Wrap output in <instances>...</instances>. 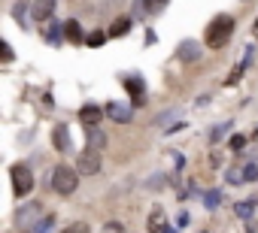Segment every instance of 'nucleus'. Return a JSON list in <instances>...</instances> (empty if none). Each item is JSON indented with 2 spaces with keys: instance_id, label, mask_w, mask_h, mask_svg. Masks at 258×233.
<instances>
[{
  "instance_id": "nucleus-10",
  "label": "nucleus",
  "mask_w": 258,
  "mask_h": 233,
  "mask_svg": "<svg viewBox=\"0 0 258 233\" xmlns=\"http://www.w3.org/2000/svg\"><path fill=\"white\" fill-rule=\"evenodd\" d=\"M201 46L195 43V40H182V46L176 49V58L182 61V64H195V61H201Z\"/></svg>"
},
{
  "instance_id": "nucleus-5",
  "label": "nucleus",
  "mask_w": 258,
  "mask_h": 233,
  "mask_svg": "<svg viewBox=\"0 0 258 233\" xmlns=\"http://www.w3.org/2000/svg\"><path fill=\"white\" fill-rule=\"evenodd\" d=\"M100 167H103V160H100V149H85V152H79V157H76V170L82 173V176H97L100 173Z\"/></svg>"
},
{
  "instance_id": "nucleus-19",
  "label": "nucleus",
  "mask_w": 258,
  "mask_h": 233,
  "mask_svg": "<svg viewBox=\"0 0 258 233\" xmlns=\"http://www.w3.org/2000/svg\"><path fill=\"white\" fill-rule=\"evenodd\" d=\"M52 230H55V215L49 212V215H43V218H40L37 224H33L28 233H52Z\"/></svg>"
},
{
  "instance_id": "nucleus-33",
  "label": "nucleus",
  "mask_w": 258,
  "mask_h": 233,
  "mask_svg": "<svg viewBox=\"0 0 258 233\" xmlns=\"http://www.w3.org/2000/svg\"><path fill=\"white\" fill-rule=\"evenodd\" d=\"M173 164H176V170H182V167H185V157H182L179 152H173Z\"/></svg>"
},
{
  "instance_id": "nucleus-39",
  "label": "nucleus",
  "mask_w": 258,
  "mask_h": 233,
  "mask_svg": "<svg viewBox=\"0 0 258 233\" xmlns=\"http://www.w3.org/2000/svg\"><path fill=\"white\" fill-rule=\"evenodd\" d=\"M201 233H206V230H201Z\"/></svg>"
},
{
  "instance_id": "nucleus-12",
  "label": "nucleus",
  "mask_w": 258,
  "mask_h": 233,
  "mask_svg": "<svg viewBox=\"0 0 258 233\" xmlns=\"http://www.w3.org/2000/svg\"><path fill=\"white\" fill-rule=\"evenodd\" d=\"M52 146L61 155L70 152V130H67V124H55V128H52Z\"/></svg>"
},
{
  "instance_id": "nucleus-31",
  "label": "nucleus",
  "mask_w": 258,
  "mask_h": 233,
  "mask_svg": "<svg viewBox=\"0 0 258 233\" xmlns=\"http://www.w3.org/2000/svg\"><path fill=\"white\" fill-rule=\"evenodd\" d=\"M143 40H146V46H155V43H158V37H155V30H152V27L146 30V37H143Z\"/></svg>"
},
{
  "instance_id": "nucleus-36",
  "label": "nucleus",
  "mask_w": 258,
  "mask_h": 233,
  "mask_svg": "<svg viewBox=\"0 0 258 233\" xmlns=\"http://www.w3.org/2000/svg\"><path fill=\"white\" fill-rule=\"evenodd\" d=\"M252 139H258V130H255V133H252Z\"/></svg>"
},
{
  "instance_id": "nucleus-38",
  "label": "nucleus",
  "mask_w": 258,
  "mask_h": 233,
  "mask_svg": "<svg viewBox=\"0 0 258 233\" xmlns=\"http://www.w3.org/2000/svg\"><path fill=\"white\" fill-rule=\"evenodd\" d=\"M243 3H249V0H243Z\"/></svg>"
},
{
  "instance_id": "nucleus-14",
  "label": "nucleus",
  "mask_w": 258,
  "mask_h": 233,
  "mask_svg": "<svg viewBox=\"0 0 258 233\" xmlns=\"http://www.w3.org/2000/svg\"><path fill=\"white\" fill-rule=\"evenodd\" d=\"M249 64H252V46L246 49V55L240 58V64H237V67L231 70V76L225 79V85H237L240 79H243V73H246V70H249Z\"/></svg>"
},
{
  "instance_id": "nucleus-15",
  "label": "nucleus",
  "mask_w": 258,
  "mask_h": 233,
  "mask_svg": "<svg viewBox=\"0 0 258 233\" xmlns=\"http://www.w3.org/2000/svg\"><path fill=\"white\" fill-rule=\"evenodd\" d=\"M131 25H134V19H131V15H118V19L110 25V40H118V37H125V33L131 30Z\"/></svg>"
},
{
  "instance_id": "nucleus-3",
  "label": "nucleus",
  "mask_w": 258,
  "mask_h": 233,
  "mask_svg": "<svg viewBox=\"0 0 258 233\" xmlns=\"http://www.w3.org/2000/svg\"><path fill=\"white\" fill-rule=\"evenodd\" d=\"M9 179H12V194L15 197H28L33 191V185H37L30 167H25V164H12L9 167Z\"/></svg>"
},
{
  "instance_id": "nucleus-22",
  "label": "nucleus",
  "mask_w": 258,
  "mask_h": 233,
  "mask_svg": "<svg viewBox=\"0 0 258 233\" xmlns=\"http://www.w3.org/2000/svg\"><path fill=\"white\" fill-rule=\"evenodd\" d=\"M231 128H234L231 121H222V124H216V128H210V136H206V139H210V142H219L222 136H225V133L231 130Z\"/></svg>"
},
{
  "instance_id": "nucleus-13",
  "label": "nucleus",
  "mask_w": 258,
  "mask_h": 233,
  "mask_svg": "<svg viewBox=\"0 0 258 233\" xmlns=\"http://www.w3.org/2000/svg\"><path fill=\"white\" fill-rule=\"evenodd\" d=\"M52 12H55V0H33V6H30V15L37 19L40 25L52 19Z\"/></svg>"
},
{
  "instance_id": "nucleus-21",
  "label": "nucleus",
  "mask_w": 258,
  "mask_h": 233,
  "mask_svg": "<svg viewBox=\"0 0 258 233\" xmlns=\"http://www.w3.org/2000/svg\"><path fill=\"white\" fill-rule=\"evenodd\" d=\"M219 203H222V194H219L216 188L203 194V209H206V212H216V206H219Z\"/></svg>"
},
{
  "instance_id": "nucleus-34",
  "label": "nucleus",
  "mask_w": 258,
  "mask_h": 233,
  "mask_svg": "<svg viewBox=\"0 0 258 233\" xmlns=\"http://www.w3.org/2000/svg\"><path fill=\"white\" fill-rule=\"evenodd\" d=\"M164 233H179V230H176V227H170V224H167V230H164Z\"/></svg>"
},
{
  "instance_id": "nucleus-9",
  "label": "nucleus",
  "mask_w": 258,
  "mask_h": 233,
  "mask_svg": "<svg viewBox=\"0 0 258 233\" xmlns=\"http://www.w3.org/2000/svg\"><path fill=\"white\" fill-rule=\"evenodd\" d=\"M43 40H46L49 46H61V43H64V25H58L55 19L43 22Z\"/></svg>"
},
{
  "instance_id": "nucleus-25",
  "label": "nucleus",
  "mask_w": 258,
  "mask_h": 233,
  "mask_svg": "<svg viewBox=\"0 0 258 233\" xmlns=\"http://www.w3.org/2000/svg\"><path fill=\"white\" fill-rule=\"evenodd\" d=\"M246 139H249V136H243V133H234V136H231V142H228V146H231V152H243V149H246Z\"/></svg>"
},
{
  "instance_id": "nucleus-32",
  "label": "nucleus",
  "mask_w": 258,
  "mask_h": 233,
  "mask_svg": "<svg viewBox=\"0 0 258 233\" xmlns=\"http://www.w3.org/2000/svg\"><path fill=\"white\" fill-rule=\"evenodd\" d=\"M188 221H192V218H188V212H179V215H176V224H179V227H185Z\"/></svg>"
},
{
  "instance_id": "nucleus-23",
  "label": "nucleus",
  "mask_w": 258,
  "mask_h": 233,
  "mask_svg": "<svg viewBox=\"0 0 258 233\" xmlns=\"http://www.w3.org/2000/svg\"><path fill=\"white\" fill-rule=\"evenodd\" d=\"M252 209H255V200H240L237 206H234V212H237V218H243V221H249L252 218Z\"/></svg>"
},
{
  "instance_id": "nucleus-26",
  "label": "nucleus",
  "mask_w": 258,
  "mask_h": 233,
  "mask_svg": "<svg viewBox=\"0 0 258 233\" xmlns=\"http://www.w3.org/2000/svg\"><path fill=\"white\" fill-rule=\"evenodd\" d=\"M100 233H128V230H125L122 221H107V224L100 227Z\"/></svg>"
},
{
  "instance_id": "nucleus-6",
  "label": "nucleus",
  "mask_w": 258,
  "mask_h": 233,
  "mask_svg": "<svg viewBox=\"0 0 258 233\" xmlns=\"http://www.w3.org/2000/svg\"><path fill=\"white\" fill-rule=\"evenodd\" d=\"M43 215H46V212H43V206H40V203H25L19 212H15V224H19L22 230H30V227H33V221H40Z\"/></svg>"
},
{
  "instance_id": "nucleus-24",
  "label": "nucleus",
  "mask_w": 258,
  "mask_h": 233,
  "mask_svg": "<svg viewBox=\"0 0 258 233\" xmlns=\"http://www.w3.org/2000/svg\"><path fill=\"white\" fill-rule=\"evenodd\" d=\"M225 179H228L231 185H243V182H246V179H243V167H231V170L225 173Z\"/></svg>"
},
{
  "instance_id": "nucleus-17",
  "label": "nucleus",
  "mask_w": 258,
  "mask_h": 233,
  "mask_svg": "<svg viewBox=\"0 0 258 233\" xmlns=\"http://www.w3.org/2000/svg\"><path fill=\"white\" fill-rule=\"evenodd\" d=\"M161 6H164V0H134V15L137 19H146L143 12H155Z\"/></svg>"
},
{
  "instance_id": "nucleus-8",
  "label": "nucleus",
  "mask_w": 258,
  "mask_h": 233,
  "mask_svg": "<svg viewBox=\"0 0 258 233\" xmlns=\"http://www.w3.org/2000/svg\"><path fill=\"white\" fill-rule=\"evenodd\" d=\"M103 106H107V118H113V121H118V124H128V121L134 118V106H128V103L110 100V103H103Z\"/></svg>"
},
{
  "instance_id": "nucleus-35",
  "label": "nucleus",
  "mask_w": 258,
  "mask_h": 233,
  "mask_svg": "<svg viewBox=\"0 0 258 233\" xmlns=\"http://www.w3.org/2000/svg\"><path fill=\"white\" fill-rule=\"evenodd\" d=\"M252 30H255V37H258V22H255V27H252Z\"/></svg>"
},
{
  "instance_id": "nucleus-29",
  "label": "nucleus",
  "mask_w": 258,
  "mask_h": 233,
  "mask_svg": "<svg viewBox=\"0 0 258 233\" xmlns=\"http://www.w3.org/2000/svg\"><path fill=\"white\" fill-rule=\"evenodd\" d=\"M243 179H246V182H255V179H258V167L255 164H246L243 167Z\"/></svg>"
},
{
  "instance_id": "nucleus-18",
  "label": "nucleus",
  "mask_w": 258,
  "mask_h": 233,
  "mask_svg": "<svg viewBox=\"0 0 258 233\" xmlns=\"http://www.w3.org/2000/svg\"><path fill=\"white\" fill-rule=\"evenodd\" d=\"M85 139H88L91 149H103V146H107V133H103L100 128H85Z\"/></svg>"
},
{
  "instance_id": "nucleus-2",
  "label": "nucleus",
  "mask_w": 258,
  "mask_h": 233,
  "mask_svg": "<svg viewBox=\"0 0 258 233\" xmlns=\"http://www.w3.org/2000/svg\"><path fill=\"white\" fill-rule=\"evenodd\" d=\"M79 170L76 167H70V164H58L55 170H52V191L55 194H61V197H70V194H76V188H79Z\"/></svg>"
},
{
  "instance_id": "nucleus-37",
  "label": "nucleus",
  "mask_w": 258,
  "mask_h": 233,
  "mask_svg": "<svg viewBox=\"0 0 258 233\" xmlns=\"http://www.w3.org/2000/svg\"><path fill=\"white\" fill-rule=\"evenodd\" d=\"M246 233H255V230H252V227H249V230H246Z\"/></svg>"
},
{
  "instance_id": "nucleus-1",
  "label": "nucleus",
  "mask_w": 258,
  "mask_h": 233,
  "mask_svg": "<svg viewBox=\"0 0 258 233\" xmlns=\"http://www.w3.org/2000/svg\"><path fill=\"white\" fill-rule=\"evenodd\" d=\"M234 19L228 12H219L216 19L206 25V30H203V40H206V46L210 49H225L228 43H231V37H234Z\"/></svg>"
},
{
  "instance_id": "nucleus-11",
  "label": "nucleus",
  "mask_w": 258,
  "mask_h": 233,
  "mask_svg": "<svg viewBox=\"0 0 258 233\" xmlns=\"http://www.w3.org/2000/svg\"><path fill=\"white\" fill-rule=\"evenodd\" d=\"M146 230H149V233H164V230H167V212H164L161 206H155V209L149 212Z\"/></svg>"
},
{
  "instance_id": "nucleus-27",
  "label": "nucleus",
  "mask_w": 258,
  "mask_h": 233,
  "mask_svg": "<svg viewBox=\"0 0 258 233\" xmlns=\"http://www.w3.org/2000/svg\"><path fill=\"white\" fill-rule=\"evenodd\" d=\"M61 233H91V230H88V224H85V221H73L70 227H64Z\"/></svg>"
},
{
  "instance_id": "nucleus-30",
  "label": "nucleus",
  "mask_w": 258,
  "mask_h": 233,
  "mask_svg": "<svg viewBox=\"0 0 258 233\" xmlns=\"http://www.w3.org/2000/svg\"><path fill=\"white\" fill-rule=\"evenodd\" d=\"M0 49H3V61H6V64H12V58H15V55H12V46H9L6 40H0Z\"/></svg>"
},
{
  "instance_id": "nucleus-4",
  "label": "nucleus",
  "mask_w": 258,
  "mask_h": 233,
  "mask_svg": "<svg viewBox=\"0 0 258 233\" xmlns=\"http://www.w3.org/2000/svg\"><path fill=\"white\" fill-rule=\"evenodd\" d=\"M122 85H125V91L131 94V106H134V109H143V106H146V82H143V76L128 73V76H122Z\"/></svg>"
},
{
  "instance_id": "nucleus-20",
  "label": "nucleus",
  "mask_w": 258,
  "mask_h": 233,
  "mask_svg": "<svg viewBox=\"0 0 258 233\" xmlns=\"http://www.w3.org/2000/svg\"><path fill=\"white\" fill-rule=\"evenodd\" d=\"M107 40H110V33H107V30H91L88 37H85V46H91V49H100V46L107 43Z\"/></svg>"
},
{
  "instance_id": "nucleus-28",
  "label": "nucleus",
  "mask_w": 258,
  "mask_h": 233,
  "mask_svg": "<svg viewBox=\"0 0 258 233\" xmlns=\"http://www.w3.org/2000/svg\"><path fill=\"white\" fill-rule=\"evenodd\" d=\"M161 182H167V176H164V173H158V176H152V179H149V182H146V185H149L152 191H161V188H164Z\"/></svg>"
},
{
  "instance_id": "nucleus-16",
  "label": "nucleus",
  "mask_w": 258,
  "mask_h": 233,
  "mask_svg": "<svg viewBox=\"0 0 258 233\" xmlns=\"http://www.w3.org/2000/svg\"><path fill=\"white\" fill-rule=\"evenodd\" d=\"M64 40L67 43H73V46H79V43H85V33H82V27H79V22H64Z\"/></svg>"
},
{
  "instance_id": "nucleus-7",
  "label": "nucleus",
  "mask_w": 258,
  "mask_h": 233,
  "mask_svg": "<svg viewBox=\"0 0 258 233\" xmlns=\"http://www.w3.org/2000/svg\"><path fill=\"white\" fill-rule=\"evenodd\" d=\"M103 115H107V106H97V103H85L82 109H79L82 128H97V124L103 121Z\"/></svg>"
}]
</instances>
